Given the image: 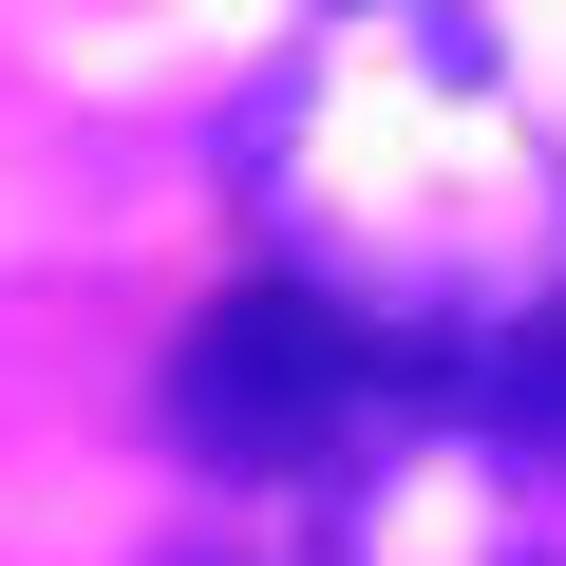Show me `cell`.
I'll return each mask as SVG.
<instances>
[{"label":"cell","instance_id":"obj_1","mask_svg":"<svg viewBox=\"0 0 566 566\" xmlns=\"http://www.w3.org/2000/svg\"><path fill=\"white\" fill-rule=\"evenodd\" d=\"M434 416V359L340 303V283H227L170 359V434L245 491H322V472H378L397 434Z\"/></svg>","mask_w":566,"mask_h":566},{"label":"cell","instance_id":"obj_2","mask_svg":"<svg viewBox=\"0 0 566 566\" xmlns=\"http://www.w3.org/2000/svg\"><path fill=\"white\" fill-rule=\"evenodd\" d=\"M434 397H472V416H510V434H566V322H491V340H453Z\"/></svg>","mask_w":566,"mask_h":566}]
</instances>
